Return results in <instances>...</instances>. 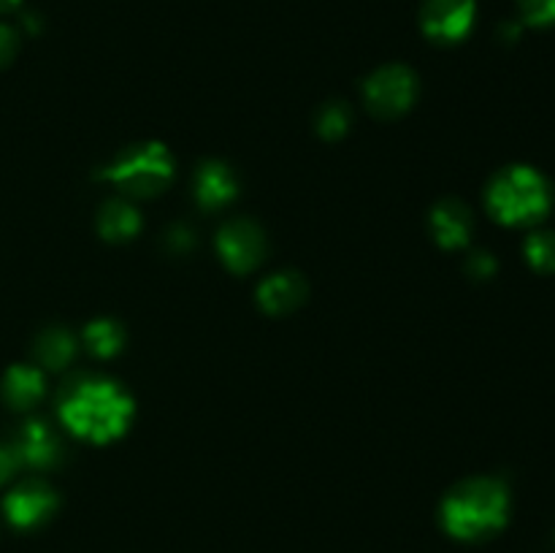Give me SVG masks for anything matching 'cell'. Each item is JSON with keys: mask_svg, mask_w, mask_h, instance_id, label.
I'll list each match as a JSON object with an SVG mask.
<instances>
[{"mask_svg": "<svg viewBox=\"0 0 555 553\" xmlns=\"http://www.w3.org/2000/svg\"><path fill=\"white\" fill-rule=\"evenodd\" d=\"M65 426L90 442H108L128 428L133 401L108 380H79L60 401Z\"/></svg>", "mask_w": 555, "mask_h": 553, "instance_id": "obj_1", "label": "cell"}, {"mask_svg": "<svg viewBox=\"0 0 555 553\" xmlns=\"http://www.w3.org/2000/svg\"><path fill=\"white\" fill-rule=\"evenodd\" d=\"M507 486L493 477H475L448 493L442 502V526L459 540H482L507 524Z\"/></svg>", "mask_w": 555, "mask_h": 553, "instance_id": "obj_2", "label": "cell"}, {"mask_svg": "<svg viewBox=\"0 0 555 553\" xmlns=\"http://www.w3.org/2000/svg\"><path fill=\"white\" fill-rule=\"evenodd\" d=\"M488 209L504 226H531L551 209V184L537 168L509 166L493 177Z\"/></svg>", "mask_w": 555, "mask_h": 553, "instance_id": "obj_3", "label": "cell"}, {"mask_svg": "<svg viewBox=\"0 0 555 553\" xmlns=\"http://www.w3.org/2000/svg\"><path fill=\"white\" fill-rule=\"evenodd\" d=\"M98 177L114 182L133 198H146V195H157L171 182L173 160L163 144H144L114 160Z\"/></svg>", "mask_w": 555, "mask_h": 553, "instance_id": "obj_4", "label": "cell"}, {"mask_svg": "<svg viewBox=\"0 0 555 553\" xmlns=\"http://www.w3.org/2000/svg\"><path fill=\"white\" fill-rule=\"evenodd\" d=\"M366 101L377 117H399L415 103L417 79L404 65H388L366 81Z\"/></svg>", "mask_w": 555, "mask_h": 553, "instance_id": "obj_5", "label": "cell"}, {"mask_svg": "<svg viewBox=\"0 0 555 553\" xmlns=\"http://www.w3.org/2000/svg\"><path fill=\"white\" fill-rule=\"evenodd\" d=\"M475 0H426L421 25L428 38L439 43L461 41L475 25Z\"/></svg>", "mask_w": 555, "mask_h": 553, "instance_id": "obj_6", "label": "cell"}, {"mask_svg": "<svg viewBox=\"0 0 555 553\" xmlns=\"http://www.w3.org/2000/svg\"><path fill=\"white\" fill-rule=\"evenodd\" d=\"M217 249H220L228 269L244 274L266 258V236L255 222L233 220L217 236Z\"/></svg>", "mask_w": 555, "mask_h": 553, "instance_id": "obj_7", "label": "cell"}, {"mask_svg": "<svg viewBox=\"0 0 555 553\" xmlns=\"http://www.w3.org/2000/svg\"><path fill=\"white\" fill-rule=\"evenodd\" d=\"M5 515L20 529H33L43 524L57 510V493L41 480H25L5 497Z\"/></svg>", "mask_w": 555, "mask_h": 553, "instance_id": "obj_8", "label": "cell"}, {"mask_svg": "<svg viewBox=\"0 0 555 553\" xmlns=\"http://www.w3.org/2000/svg\"><path fill=\"white\" fill-rule=\"evenodd\" d=\"M11 448H14L20 464L38 466V470L57 464L60 459L57 437H54V434L49 432L47 423L41 421L25 423V426L14 434V439H11Z\"/></svg>", "mask_w": 555, "mask_h": 553, "instance_id": "obj_9", "label": "cell"}, {"mask_svg": "<svg viewBox=\"0 0 555 553\" xmlns=\"http://www.w3.org/2000/svg\"><path fill=\"white\" fill-rule=\"evenodd\" d=\"M195 198L204 209H220L236 198V179L222 163H204L195 173Z\"/></svg>", "mask_w": 555, "mask_h": 553, "instance_id": "obj_10", "label": "cell"}, {"mask_svg": "<svg viewBox=\"0 0 555 553\" xmlns=\"http://www.w3.org/2000/svg\"><path fill=\"white\" fill-rule=\"evenodd\" d=\"M431 231L442 247L455 249L469 242L472 215L461 201H442L431 215Z\"/></svg>", "mask_w": 555, "mask_h": 553, "instance_id": "obj_11", "label": "cell"}, {"mask_svg": "<svg viewBox=\"0 0 555 553\" xmlns=\"http://www.w3.org/2000/svg\"><path fill=\"white\" fill-rule=\"evenodd\" d=\"M307 296V285L298 274H274L260 285L258 301L266 312L271 314H285L291 309H296L298 304Z\"/></svg>", "mask_w": 555, "mask_h": 553, "instance_id": "obj_12", "label": "cell"}, {"mask_svg": "<svg viewBox=\"0 0 555 553\" xmlns=\"http://www.w3.org/2000/svg\"><path fill=\"white\" fill-rule=\"evenodd\" d=\"M43 396V374L33 366H11L3 377V399L16 410H27Z\"/></svg>", "mask_w": 555, "mask_h": 553, "instance_id": "obj_13", "label": "cell"}, {"mask_svg": "<svg viewBox=\"0 0 555 553\" xmlns=\"http://www.w3.org/2000/svg\"><path fill=\"white\" fill-rule=\"evenodd\" d=\"M98 228H101L103 239L122 242V239H130L139 233L141 217L139 211L130 204H125V201H106L101 209V217H98Z\"/></svg>", "mask_w": 555, "mask_h": 553, "instance_id": "obj_14", "label": "cell"}, {"mask_svg": "<svg viewBox=\"0 0 555 553\" xmlns=\"http://www.w3.org/2000/svg\"><path fill=\"white\" fill-rule=\"evenodd\" d=\"M76 352V342L74 336L68 334L65 329H49L38 336L36 342V356L43 366L49 369H60L74 358Z\"/></svg>", "mask_w": 555, "mask_h": 553, "instance_id": "obj_15", "label": "cell"}, {"mask_svg": "<svg viewBox=\"0 0 555 553\" xmlns=\"http://www.w3.org/2000/svg\"><path fill=\"white\" fill-rule=\"evenodd\" d=\"M125 331L122 325L114 323V320H95V323L87 325L85 331V345L90 347V352H95L98 358H108L122 347Z\"/></svg>", "mask_w": 555, "mask_h": 553, "instance_id": "obj_16", "label": "cell"}, {"mask_svg": "<svg viewBox=\"0 0 555 553\" xmlns=\"http://www.w3.org/2000/svg\"><path fill=\"white\" fill-rule=\"evenodd\" d=\"M526 258L537 271H555V233L537 231L526 239Z\"/></svg>", "mask_w": 555, "mask_h": 553, "instance_id": "obj_17", "label": "cell"}, {"mask_svg": "<svg viewBox=\"0 0 555 553\" xmlns=\"http://www.w3.org/2000/svg\"><path fill=\"white\" fill-rule=\"evenodd\" d=\"M350 128V112L341 103H328V106L320 112L318 130L325 136V139H339V136L347 133Z\"/></svg>", "mask_w": 555, "mask_h": 553, "instance_id": "obj_18", "label": "cell"}, {"mask_svg": "<svg viewBox=\"0 0 555 553\" xmlns=\"http://www.w3.org/2000/svg\"><path fill=\"white\" fill-rule=\"evenodd\" d=\"M526 25H555V0H518Z\"/></svg>", "mask_w": 555, "mask_h": 553, "instance_id": "obj_19", "label": "cell"}, {"mask_svg": "<svg viewBox=\"0 0 555 553\" xmlns=\"http://www.w3.org/2000/svg\"><path fill=\"white\" fill-rule=\"evenodd\" d=\"M16 47H20V38H16L14 27L9 25H0V68L9 65L14 60Z\"/></svg>", "mask_w": 555, "mask_h": 553, "instance_id": "obj_20", "label": "cell"}, {"mask_svg": "<svg viewBox=\"0 0 555 553\" xmlns=\"http://www.w3.org/2000/svg\"><path fill=\"white\" fill-rule=\"evenodd\" d=\"M16 466H20V459H16L14 448L11 445H0V486L14 475Z\"/></svg>", "mask_w": 555, "mask_h": 553, "instance_id": "obj_21", "label": "cell"}, {"mask_svg": "<svg viewBox=\"0 0 555 553\" xmlns=\"http://www.w3.org/2000/svg\"><path fill=\"white\" fill-rule=\"evenodd\" d=\"M469 271L475 276H480V280H486V276H491L493 271H496V263H493L486 253H477V255H472Z\"/></svg>", "mask_w": 555, "mask_h": 553, "instance_id": "obj_22", "label": "cell"}, {"mask_svg": "<svg viewBox=\"0 0 555 553\" xmlns=\"http://www.w3.org/2000/svg\"><path fill=\"white\" fill-rule=\"evenodd\" d=\"M22 0H0V14H3V11H11V9H16V5H20Z\"/></svg>", "mask_w": 555, "mask_h": 553, "instance_id": "obj_23", "label": "cell"}]
</instances>
